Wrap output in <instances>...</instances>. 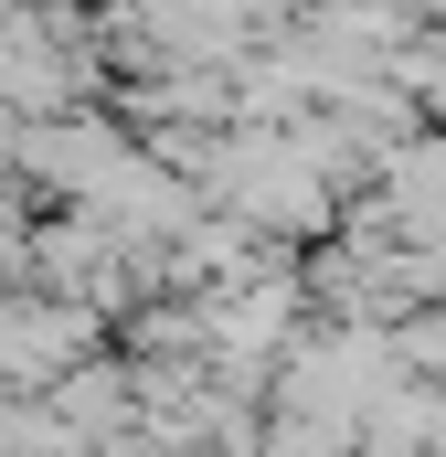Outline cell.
Wrapping results in <instances>:
<instances>
[{
	"label": "cell",
	"mask_w": 446,
	"mask_h": 457,
	"mask_svg": "<svg viewBox=\"0 0 446 457\" xmlns=\"http://www.w3.org/2000/svg\"><path fill=\"white\" fill-rule=\"evenodd\" d=\"M393 361H425V372H446V309H436V320H415V330L393 341Z\"/></svg>",
	"instance_id": "obj_1"
}]
</instances>
